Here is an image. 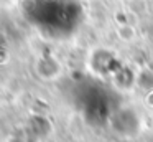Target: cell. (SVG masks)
<instances>
[{"mask_svg":"<svg viewBox=\"0 0 153 142\" xmlns=\"http://www.w3.org/2000/svg\"><path fill=\"white\" fill-rule=\"evenodd\" d=\"M115 35H117V38H119L120 41L132 43V41H135V40H137L138 33H137L135 25H132V23H128V22H123V23H119V25H117Z\"/></svg>","mask_w":153,"mask_h":142,"instance_id":"6da1fadb","label":"cell"},{"mask_svg":"<svg viewBox=\"0 0 153 142\" xmlns=\"http://www.w3.org/2000/svg\"><path fill=\"white\" fill-rule=\"evenodd\" d=\"M125 8L128 15L143 17L145 13H148V2L146 0H127Z\"/></svg>","mask_w":153,"mask_h":142,"instance_id":"7a4b0ae2","label":"cell"}]
</instances>
